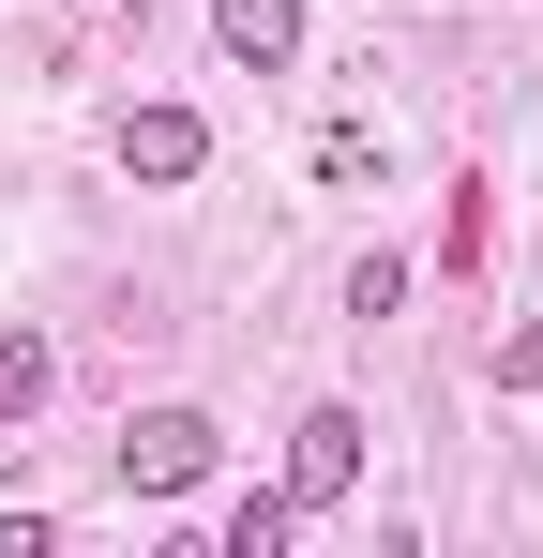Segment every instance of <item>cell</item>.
Instances as JSON below:
<instances>
[{
  "label": "cell",
  "mask_w": 543,
  "mask_h": 558,
  "mask_svg": "<svg viewBox=\"0 0 543 558\" xmlns=\"http://www.w3.org/2000/svg\"><path fill=\"white\" fill-rule=\"evenodd\" d=\"M212 453H227V423H212V408H136V423H121V483H136V498L212 483Z\"/></svg>",
  "instance_id": "6da1fadb"
},
{
  "label": "cell",
  "mask_w": 543,
  "mask_h": 558,
  "mask_svg": "<svg viewBox=\"0 0 543 558\" xmlns=\"http://www.w3.org/2000/svg\"><path fill=\"white\" fill-rule=\"evenodd\" d=\"M348 483H362V408H302V423H287V498L333 513Z\"/></svg>",
  "instance_id": "7a4b0ae2"
},
{
  "label": "cell",
  "mask_w": 543,
  "mask_h": 558,
  "mask_svg": "<svg viewBox=\"0 0 543 558\" xmlns=\"http://www.w3.org/2000/svg\"><path fill=\"white\" fill-rule=\"evenodd\" d=\"M121 167H136V182H196V167H212V121H196V106H136V121H121Z\"/></svg>",
  "instance_id": "3957f363"
},
{
  "label": "cell",
  "mask_w": 543,
  "mask_h": 558,
  "mask_svg": "<svg viewBox=\"0 0 543 558\" xmlns=\"http://www.w3.org/2000/svg\"><path fill=\"white\" fill-rule=\"evenodd\" d=\"M212 46H227L242 76H287V61H302V0H212Z\"/></svg>",
  "instance_id": "277c9868"
},
{
  "label": "cell",
  "mask_w": 543,
  "mask_h": 558,
  "mask_svg": "<svg viewBox=\"0 0 543 558\" xmlns=\"http://www.w3.org/2000/svg\"><path fill=\"white\" fill-rule=\"evenodd\" d=\"M46 392H61V348H46V332H0V438H15Z\"/></svg>",
  "instance_id": "5b68a950"
},
{
  "label": "cell",
  "mask_w": 543,
  "mask_h": 558,
  "mask_svg": "<svg viewBox=\"0 0 543 558\" xmlns=\"http://www.w3.org/2000/svg\"><path fill=\"white\" fill-rule=\"evenodd\" d=\"M317 182H333V196L393 182V136H377V121H317Z\"/></svg>",
  "instance_id": "8992f818"
},
{
  "label": "cell",
  "mask_w": 543,
  "mask_h": 558,
  "mask_svg": "<svg viewBox=\"0 0 543 558\" xmlns=\"http://www.w3.org/2000/svg\"><path fill=\"white\" fill-rule=\"evenodd\" d=\"M302 544V498H287V483H272V498H242V513H227V558H287Z\"/></svg>",
  "instance_id": "52a82bcc"
},
{
  "label": "cell",
  "mask_w": 543,
  "mask_h": 558,
  "mask_svg": "<svg viewBox=\"0 0 543 558\" xmlns=\"http://www.w3.org/2000/svg\"><path fill=\"white\" fill-rule=\"evenodd\" d=\"M393 302H408V257H362V272H348V317H362V332H377Z\"/></svg>",
  "instance_id": "ba28073f"
}]
</instances>
